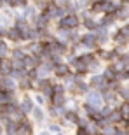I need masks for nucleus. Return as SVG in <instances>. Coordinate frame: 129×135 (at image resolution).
I'll return each instance as SVG.
<instances>
[{
  "instance_id": "obj_1",
  "label": "nucleus",
  "mask_w": 129,
  "mask_h": 135,
  "mask_svg": "<svg viewBox=\"0 0 129 135\" xmlns=\"http://www.w3.org/2000/svg\"><path fill=\"white\" fill-rule=\"evenodd\" d=\"M77 25H79V18L75 14H72V12L63 16V18H60V23H58V26H60L61 30H72Z\"/></svg>"
},
{
  "instance_id": "obj_2",
  "label": "nucleus",
  "mask_w": 129,
  "mask_h": 135,
  "mask_svg": "<svg viewBox=\"0 0 129 135\" xmlns=\"http://www.w3.org/2000/svg\"><path fill=\"white\" fill-rule=\"evenodd\" d=\"M87 104L93 105L94 109H99L103 105V97L99 93H96V91H91V93H87Z\"/></svg>"
},
{
  "instance_id": "obj_3",
  "label": "nucleus",
  "mask_w": 129,
  "mask_h": 135,
  "mask_svg": "<svg viewBox=\"0 0 129 135\" xmlns=\"http://www.w3.org/2000/svg\"><path fill=\"white\" fill-rule=\"evenodd\" d=\"M18 135H31V125L26 119H23L18 126Z\"/></svg>"
},
{
  "instance_id": "obj_4",
  "label": "nucleus",
  "mask_w": 129,
  "mask_h": 135,
  "mask_svg": "<svg viewBox=\"0 0 129 135\" xmlns=\"http://www.w3.org/2000/svg\"><path fill=\"white\" fill-rule=\"evenodd\" d=\"M68 72H70V67L64 65V63H56L54 65V74L58 77H64V75H68Z\"/></svg>"
},
{
  "instance_id": "obj_5",
  "label": "nucleus",
  "mask_w": 129,
  "mask_h": 135,
  "mask_svg": "<svg viewBox=\"0 0 129 135\" xmlns=\"http://www.w3.org/2000/svg\"><path fill=\"white\" fill-rule=\"evenodd\" d=\"M0 90L12 91L14 90V81L10 79V77H0Z\"/></svg>"
},
{
  "instance_id": "obj_6",
  "label": "nucleus",
  "mask_w": 129,
  "mask_h": 135,
  "mask_svg": "<svg viewBox=\"0 0 129 135\" xmlns=\"http://www.w3.org/2000/svg\"><path fill=\"white\" fill-rule=\"evenodd\" d=\"M10 70H12V61H7L4 58H0V74L7 75V74H10Z\"/></svg>"
},
{
  "instance_id": "obj_7",
  "label": "nucleus",
  "mask_w": 129,
  "mask_h": 135,
  "mask_svg": "<svg viewBox=\"0 0 129 135\" xmlns=\"http://www.w3.org/2000/svg\"><path fill=\"white\" fill-rule=\"evenodd\" d=\"M18 126H19V123L9 119L5 123V132H7V135H18Z\"/></svg>"
},
{
  "instance_id": "obj_8",
  "label": "nucleus",
  "mask_w": 129,
  "mask_h": 135,
  "mask_svg": "<svg viewBox=\"0 0 129 135\" xmlns=\"http://www.w3.org/2000/svg\"><path fill=\"white\" fill-rule=\"evenodd\" d=\"M23 65H25V69H35L39 65V60L35 56H25L23 58Z\"/></svg>"
},
{
  "instance_id": "obj_9",
  "label": "nucleus",
  "mask_w": 129,
  "mask_h": 135,
  "mask_svg": "<svg viewBox=\"0 0 129 135\" xmlns=\"http://www.w3.org/2000/svg\"><path fill=\"white\" fill-rule=\"evenodd\" d=\"M82 44L87 46V47H93V46H96V35H93V33H85L84 37H82Z\"/></svg>"
},
{
  "instance_id": "obj_10",
  "label": "nucleus",
  "mask_w": 129,
  "mask_h": 135,
  "mask_svg": "<svg viewBox=\"0 0 129 135\" xmlns=\"http://www.w3.org/2000/svg\"><path fill=\"white\" fill-rule=\"evenodd\" d=\"M31 109H33V100L26 97L25 100L21 102V110H23V112L26 114V112H31Z\"/></svg>"
},
{
  "instance_id": "obj_11",
  "label": "nucleus",
  "mask_w": 129,
  "mask_h": 135,
  "mask_svg": "<svg viewBox=\"0 0 129 135\" xmlns=\"http://www.w3.org/2000/svg\"><path fill=\"white\" fill-rule=\"evenodd\" d=\"M7 37H9L10 40H21V30L19 28H10L9 32H7Z\"/></svg>"
},
{
  "instance_id": "obj_12",
  "label": "nucleus",
  "mask_w": 129,
  "mask_h": 135,
  "mask_svg": "<svg viewBox=\"0 0 129 135\" xmlns=\"http://www.w3.org/2000/svg\"><path fill=\"white\" fill-rule=\"evenodd\" d=\"M31 114H33V118L37 119V123H42V121H44V110L40 109V107H33V109H31Z\"/></svg>"
},
{
  "instance_id": "obj_13",
  "label": "nucleus",
  "mask_w": 129,
  "mask_h": 135,
  "mask_svg": "<svg viewBox=\"0 0 129 135\" xmlns=\"http://www.w3.org/2000/svg\"><path fill=\"white\" fill-rule=\"evenodd\" d=\"M35 21H37V26H39V28H45V26H47V21H49V18H47V16L42 12L40 16H37V18H35Z\"/></svg>"
},
{
  "instance_id": "obj_14",
  "label": "nucleus",
  "mask_w": 129,
  "mask_h": 135,
  "mask_svg": "<svg viewBox=\"0 0 129 135\" xmlns=\"http://www.w3.org/2000/svg\"><path fill=\"white\" fill-rule=\"evenodd\" d=\"M91 84L93 86H105V75H94L93 79H91Z\"/></svg>"
},
{
  "instance_id": "obj_15",
  "label": "nucleus",
  "mask_w": 129,
  "mask_h": 135,
  "mask_svg": "<svg viewBox=\"0 0 129 135\" xmlns=\"http://www.w3.org/2000/svg\"><path fill=\"white\" fill-rule=\"evenodd\" d=\"M64 116H66V121L68 123H77L79 121V116H77L75 110H68V112H64Z\"/></svg>"
},
{
  "instance_id": "obj_16",
  "label": "nucleus",
  "mask_w": 129,
  "mask_h": 135,
  "mask_svg": "<svg viewBox=\"0 0 129 135\" xmlns=\"http://www.w3.org/2000/svg\"><path fill=\"white\" fill-rule=\"evenodd\" d=\"M117 16H119L120 20L129 18V7H120V9H117Z\"/></svg>"
},
{
  "instance_id": "obj_17",
  "label": "nucleus",
  "mask_w": 129,
  "mask_h": 135,
  "mask_svg": "<svg viewBox=\"0 0 129 135\" xmlns=\"http://www.w3.org/2000/svg\"><path fill=\"white\" fill-rule=\"evenodd\" d=\"M84 25H85V28H89V30H96V28H98L96 21H93L91 18H87V16H85V20H84Z\"/></svg>"
},
{
  "instance_id": "obj_18",
  "label": "nucleus",
  "mask_w": 129,
  "mask_h": 135,
  "mask_svg": "<svg viewBox=\"0 0 129 135\" xmlns=\"http://www.w3.org/2000/svg\"><path fill=\"white\" fill-rule=\"evenodd\" d=\"M52 102H54V107H58V105H64V97L63 95H52Z\"/></svg>"
},
{
  "instance_id": "obj_19",
  "label": "nucleus",
  "mask_w": 129,
  "mask_h": 135,
  "mask_svg": "<svg viewBox=\"0 0 129 135\" xmlns=\"http://www.w3.org/2000/svg\"><path fill=\"white\" fill-rule=\"evenodd\" d=\"M25 18L28 20V18H31V20H35L37 16H35V9L33 7H25Z\"/></svg>"
},
{
  "instance_id": "obj_20",
  "label": "nucleus",
  "mask_w": 129,
  "mask_h": 135,
  "mask_svg": "<svg viewBox=\"0 0 129 135\" xmlns=\"http://www.w3.org/2000/svg\"><path fill=\"white\" fill-rule=\"evenodd\" d=\"M25 53H23V49H14L12 51V58H14V60H23V58H25Z\"/></svg>"
},
{
  "instance_id": "obj_21",
  "label": "nucleus",
  "mask_w": 129,
  "mask_h": 135,
  "mask_svg": "<svg viewBox=\"0 0 129 135\" xmlns=\"http://www.w3.org/2000/svg\"><path fill=\"white\" fill-rule=\"evenodd\" d=\"M5 55H7V46L0 42V58H5Z\"/></svg>"
},
{
  "instance_id": "obj_22",
  "label": "nucleus",
  "mask_w": 129,
  "mask_h": 135,
  "mask_svg": "<svg viewBox=\"0 0 129 135\" xmlns=\"http://www.w3.org/2000/svg\"><path fill=\"white\" fill-rule=\"evenodd\" d=\"M120 116H129V104H124L122 105V109H120Z\"/></svg>"
},
{
  "instance_id": "obj_23",
  "label": "nucleus",
  "mask_w": 129,
  "mask_h": 135,
  "mask_svg": "<svg viewBox=\"0 0 129 135\" xmlns=\"http://www.w3.org/2000/svg\"><path fill=\"white\" fill-rule=\"evenodd\" d=\"M77 135H89V133H87L85 128H79V133H77Z\"/></svg>"
},
{
  "instance_id": "obj_24",
  "label": "nucleus",
  "mask_w": 129,
  "mask_h": 135,
  "mask_svg": "<svg viewBox=\"0 0 129 135\" xmlns=\"http://www.w3.org/2000/svg\"><path fill=\"white\" fill-rule=\"evenodd\" d=\"M51 132H60V126L58 125H51Z\"/></svg>"
},
{
  "instance_id": "obj_25",
  "label": "nucleus",
  "mask_w": 129,
  "mask_h": 135,
  "mask_svg": "<svg viewBox=\"0 0 129 135\" xmlns=\"http://www.w3.org/2000/svg\"><path fill=\"white\" fill-rule=\"evenodd\" d=\"M37 102H39V104H44V97H42V95H37Z\"/></svg>"
},
{
  "instance_id": "obj_26",
  "label": "nucleus",
  "mask_w": 129,
  "mask_h": 135,
  "mask_svg": "<svg viewBox=\"0 0 129 135\" xmlns=\"http://www.w3.org/2000/svg\"><path fill=\"white\" fill-rule=\"evenodd\" d=\"M39 135H51V133H49V132H40Z\"/></svg>"
},
{
  "instance_id": "obj_27",
  "label": "nucleus",
  "mask_w": 129,
  "mask_h": 135,
  "mask_svg": "<svg viewBox=\"0 0 129 135\" xmlns=\"http://www.w3.org/2000/svg\"><path fill=\"white\" fill-rule=\"evenodd\" d=\"M87 2H91V4H96V2H99V0H87Z\"/></svg>"
},
{
  "instance_id": "obj_28",
  "label": "nucleus",
  "mask_w": 129,
  "mask_h": 135,
  "mask_svg": "<svg viewBox=\"0 0 129 135\" xmlns=\"http://www.w3.org/2000/svg\"><path fill=\"white\" fill-rule=\"evenodd\" d=\"M58 135H64V133H61V132H58Z\"/></svg>"
},
{
  "instance_id": "obj_29",
  "label": "nucleus",
  "mask_w": 129,
  "mask_h": 135,
  "mask_svg": "<svg viewBox=\"0 0 129 135\" xmlns=\"http://www.w3.org/2000/svg\"><path fill=\"white\" fill-rule=\"evenodd\" d=\"M122 2H129V0H122Z\"/></svg>"
}]
</instances>
